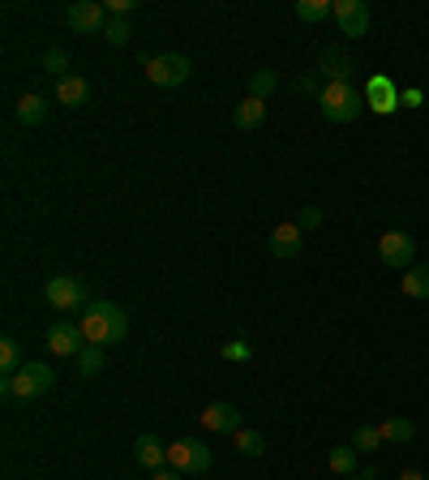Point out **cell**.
<instances>
[{
    "instance_id": "obj_28",
    "label": "cell",
    "mask_w": 429,
    "mask_h": 480,
    "mask_svg": "<svg viewBox=\"0 0 429 480\" xmlns=\"http://www.w3.org/2000/svg\"><path fill=\"white\" fill-rule=\"evenodd\" d=\"M103 39H108L112 48H125V43L134 39V26H129V18H112V22H108V31H103Z\"/></svg>"
},
{
    "instance_id": "obj_33",
    "label": "cell",
    "mask_w": 429,
    "mask_h": 480,
    "mask_svg": "<svg viewBox=\"0 0 429 480\" xmlns=\"http://www.w3.org/2000/svg\"><path fill=\"white\" fill-rule=\"evenodd\" d=\"M151 480H189V476H185V472H176V467H159Z\"/></svg>"
},
{
    "instance_id": "obj_9",
    "label": "cell",
    "mask_w": 429,
    "mask_h": 480,
    "mask_svg": "<svg viewBox=\"0 0 429 480\" xmlns=\"http://www.w3.org/2000/svg\"><path fill=\"white\" fill-rule=\"evenodd\" d=\"M335 22H339V35L348 39L370 35V4L365 0H335Z\"/></svg>"
},
{
    "instance_id": "obj_6",
    "label": "cell",
    "mask_w": 429,
    "mask_h": 480,
    "mask_svg": "<svg viewBox=\"0 0 429 480\" xmlns=\"http://www.w3.org/2000/svg\"><path fill=\"white\" fill-rule=\"evenodd\" d=\"M189 69H194V60L185 57V52H163V57H151L146 65V77L163 86V91H172V86H185L189 82Z\"/></svg>"
},
{
    "instance_id": "obj_7",
    "label": "cell",
    "mask_w": 429,
    "mask_h": 480,
    "mask_svg": "<svg viewBox=\"0 0 429 480\" xmlns=\"http://www.w3.org/2000/svg\"><path fill=\"white\" fill-rule=\"evenodd\" d=\"M65 22H69V31H78V35H103L108 31V9L99 4V0H74L69 9H65Z\"/></svg>"
},
{
    "instance_id": "obj_36",
    "label": "cell",
    "mask_w": 429,
    "mask_h": 480,
    "mask_svg": "<svg viewBox=\"0 0 429 480\" xmlns=\"http://www.w3.org/2000/svg\"><path fill=\"white\" fill-rule=\"evenodd\" d=\"M399 480H425V476H421V472H404V476H399Z\"/></svg>"
},
{
    "instance_id": "obj_26",
    "label": "cell",
    "mask_w": 429,
    "mask_h": 480,
    "mask_svg": "<svg viewBox=\"0 0 429 480\" xmlns=\"http://www.w3.org/2000/svg\"><path fill=\"white\" fill-rule=\"evenodd\" d=\"M22 365H26V361H22V347L13 344V339H0V378H13Z\"/></svg>"
},
{
    "instance_id": "obj_20",
    "label": "cell",
    "mask_w": 429,
    "mask_h": 480,
    "mask_svg": "<svg viewBox=\"0 0 429 480\" xmlns=\"http://www.w3.org/2000/svg\"><path fill=\"white\" fill-rule=\"evenodd\" d=\"M356 446H335L331 455H327V467H331L335 476H356Z\"/></svg>"
},
{
    "instance_id": "obj_19",
    "label": "cell",
    "mask_w": 429,
    "mask_h": 480,
    "mask_svg": "<svg viewBox=\"0 0 429 480\" xmlns=\"http://www.w3.org/2000/svg\"><path fill=\"white\" fill-rule=\"evenodd\" d=\"M18 120L22 125H43V120H48V99L43 95H22L18 99Z\"/></svg>"
},
{
    "instance_id": "obj_16",
    "label": "cell",
    "mask_w": 429,
    "mask_h": 480,
    "mask_svg": "<svg viewBox=\"0 0 429 480\" xmlns=\"http://www.w3.org/2000/svg\"><path fill=\"white\" fill-rule=\"evenodd\" d=\"M57 103L60 108H82V103H91V82L78 74L60 77L57 82Z\"/></svg>"
},
{
    "instance_id": "obj_29",
    "label": "cell",
    "mask_w": 429,
    "mask_h": 480,
    "mask_svg": "<svg viewBox=\"0 0 429 480\" xmlns=\"http://www.w3.org/2000/svg\"><path fill=\"white\" fill-rule=\"evenodd\" d=\"M43 69L57 74V82L60 77H69L65 74V69H69V52H65V48H48V52H43Z\"/></svg>"
},
{
    "instance_id": "obj_31",
    "label": "cell",
    "mask_w": 429,
    "mask_h": 480,
    "mask_svg": "<svg viewBox=\"0 0 429 480\" xmlns=\"http://www.w3.org/2000/svg\"><path fill=\"white\" fill-rule=\"evenodd\" d=\"M134 9H137V0H108V13H112V18H129Z\"/></svg>"
},
{
    "instance_id": "obj_24",
    "label": "cell",
    "mask_w": 429,
    "mask_h": 480,
    "mask_svg": "<svg viewBox=\"0 0 429 480\" xmlns=\"http://www.w3.org/2000/svg\"><path fill=\"white\" fill-rule=\"evenodd\" d=\"M352 446H356L361 455L378 450V446H382V429H378V424H356V429H352Z\"/></svg>"
},
{
    "instance_id": "obj_21",
    "label": "cell",
    "mask_w": 429,
    "mask_h": 480,
    "mask_svg": "<svg viewBox=\"0 0 429 480\" xmlns=\"http://www.w3.org/2000/svg\"><path fill=\"white\" fill-rule=\"evenodd\" d=\"M404 296H412V301H429V266L404 270Z\"/></svg>"
},
{
    "instance_id": "obj_3",
    "label": "cell",
    "mask_w": 429,
    "mask_h": 480,
    "mask_svg": "<svg viewBox=\"0 0 429 480\" xmlns=\"http://www.w3.org/2000/svg\"><path fill=\"white\" fill-rule=\"evenodd\" d=\"M52 382H57L52 365H43V361H26L13 378H0V390H4L9 399H39V395L52 390Z\"/></svg>"
},
{
    "instance_id": "obj_25",
    "label": "cell",
    "mask_w": 429,
    "mask_h": 480,
    "mask_svg": "<svg viewBox=\"0 0 429 480\" xmlns=\"http://www.w3.org/2000/svg\"><path fill=\"white\" fill-rule=\"evenodd\" d=\"M74 365H78V373L82 378H95L99 369H103V347H95V344H86L78 352V356H74Z\"/></svg>"
},
{
    "instance_id": "obj_12",
    "label": "cell",
    "mask_w": 429,
    "mask_h": 480,
    "mask_svg": "<svg viewBox=\"0 0 429 480\" xmlns=\"http://www.w3.org/2000/svg\"><path fill=\"white\" fill-rule=\"evenodd\" d=\"M82 347H86V335L74 322H57V327L48 330V352L52 356H78Z\"/></svg>"
},
{
    "instance_id": "obj_8",
    "label": "cell",
    "mask_w": 429,
    "mask_h": 480,
    "mask_svg": "<svg viewBox=\"0 0 429 480\" xmlns=\"http://www.w3.org/2000/svg\"><path fill=\"white\" fill-rule=\"evenodd\" d=\"M378 257L390 270H408L416 262V240H412L408 231H382L378 236Z\"/></svg>"
},
{
    "instance_id": "obj_35",
    "label": "cell",
    "mask_w": 429,
    "mask_h": 480,
    "mask_svg": "<svg viewBox=\"0 0 429 480\" xmlns=\"http://www.w3.org/2000/svg\"><path fill=\"white\" fill-rule=\"evenodd\" d=\"M296 86H301V91H305V95H313V91H318V95H322V86H318V82H313V77H301V82H296Z\"/></svg>"
},
{
    "instance_id": "obj_15",
    "label": "cell",
    "mask_w": 429,
    "mask_h": 480,
    "mask_svg": "<svg viewBox=\"0 0 429 480\" xmlns=\"http://www.w3.org/2000/svg\"><path fill=\"white\" fill-rule=\"evenodd\" d=\"M262 120H267V103H262V99H254V95H245L232 108V125L241 129V134H254Z\"/></svg>"
},
{
    "instance_id": "obj_5",
    "label": "cell",
    "mask_w": 429,
    "mask_h": 480,
    "mask_svg": "<svg viewBox=\"0 0 429 480\" xmlns=\"http://www.w3.org/2000/svg\"><path fill=\"white\" fill-rule=\"evenodd\" d=\"M168 467L185 472V476H202L211 467V446H202L197 438H176L168 446Z\"/></svg>"
},
{
    "instance_id": "obj_18",
    "label": "cell",
    "mask_w": 429,
    "mask_h": 480,
    "mask_svg": "<svg viewBox=\"0 0 429 480\" xmlns=\"http://www.w3.org/2000/svg\"><path fill=\"white\" fill-rule=\"evenodd\" d=\"M378 429H382V442H395V446H408L416 438V424L404 421V416H387Z\"/></svg>"
},
{
    "instance_id": "obj_32",
    "label": "cell",
    "mask_w": 429,
    "mask_h": 480,
    "mask_svg": "<svg viewBox=\"0 0 429 480\" xmlns=\"http://www.w3.org/2000/svg\"><path fill=\"white\" fill-rule=\"evenodd\" d=\"M223 361H250V347H245V344H228V347H223Z\"/></svg>"
},
{
    "instance_id": "obj_17",
    "label": "cell",
    "mask_w": 429,
    "mask_h": 480,
    "mask_svg": "<svg viewBox=\"0 0 429 480\" xmlns=\"http://www.w3.org/2000/svg\"><path fill=\"white\" fill-rule=\"evenodd\" d=\"M352 65H356V60H352L348 52H335V48H327V52L318 57V74L327 77V82H348Z\"/></svg>"
},
{
    "instance_id": "obj_30",
    "label": "cell",
    "mask_w": 429,
    "mask_h": 480,
    "mask_svg": "<svg viewBox=\"0 0 429 480\" xmlns=\"http://www.w3.org/2000/svg\"><path fill=\"white\" fill-rule=\"evenodd\" d=\"M296 228H301V231L322 228V211H318V206H305V211H301V223H296Z\"/></svg>"
},
{
    "instance_id": "obj_10",
    "label": "cell",
    "mask_w": 429,
    "mask_h": 480,
    "mask_svg": "<svg viewBox=\"0 0 429 480\" xmlns=\"http://www.w3.org/2000/svg\"><path fill=\"white\" fill-rule=\"evenodd\" d=\"M365 103H370L378 116H390L404 103V91H399L387 74H378V77H370V86H365Z\"/></svg>"
},
{
    "instance_id": "obj_13",
    "label": "cell",
    "mask_w": 429,
    "mask_h": 480,
    "mask_svg": "<svg viewBox=\"0 0 429 480\" xmlns=\"http://www.w3.org/2000/svg\"><path fill=\"white\" fill-rule=\"evenodd\" d=\"M301 240H305V231L296 228V223H279V228L267 236V249H271L275 257H296V253H301Z\"/></svg>"
},
{
    "instance_id": "obj_34",
    "label": "cell",
    "mask_w": 429,
    "mask_h": 480,
    "mask_svg": "<svg viewBox=\"0 0 429 480\" xmlns=\"http://www.w3.org/2000/svg\"><path fill=\"white\" fill-rule=\"evenodd\" d=\"M421 91H416V86H408V91H404V108H421Z\"/></svg>"
},
{
    "instance_id": "obj_4",
    "label": "cell",
    "mask_w": 429,
    "mask_h": 480,
    "mask_svg": "<svg viewBox=\"0 0 429 480\" xmlns=\"http://www.w3.org/2000/svg\"><path fill=\"white\" fill-rule=\"evenodd\" d=\"M43 296H48V305L60 309V313H69V309H82V313H86V309L95 305L78 275H57V279L43 288Z\"/></svg>"
},
{
    "instance_id": "obj_2",
    "label": "cell",
    "mask_w": 429,
    "mask_h": 480,
    "mask_svg": "<svg viewBox=\"0 0 429 480\" xmlns=\"http://www.w3.org/2000/svg\"><path fill=\"white\" fill-rule=\"evenodd\" d=\"M318 103H322V116H327L331 125H348V120H356L361 108H365V91H356L352 82H327Z\"/></svg>"
},
{
    "instance_id": "obj_22",
    "label": "cell",
    "mask_w": 429,
    "mask_h": 480,
    "mask_svg": "<svg viewBox=\"0 0 429 480\" xmlns=\"http://www.w3.org/2000/svg\"><path fill=\"white\" fill-rule=\"evenodd\" d=\"M232 446L241 450V455H250V459H262V455H267V438H262L258 429H241V433H232Z\"/></svg>"
},
{
    "instance_id": "obj_27",
    "label": "cell",
    "mask_w": 429,
    "mask_h": 480,
    "mask_svg": "<svg viewBox=\"0 0 429 480\" xmlns=\"http://www.w3.org/2000/svg\"><path fill=\"white\" fill-rule=\"evenodd\" d=\"M275 86H279V77H275V69H258V74L250 77V95L262 99V103H267V99L275 95Z\"/></svg>"
},
{
    "instance_id": "obj_11",
    "label": "cell",
    "mask_w": 429,
    "mask_h": 480,
    "mask_svg": "<svg viewBox=\"0 0 429 480\" xmlns=\"http://www.w3.org/2000/svg\"><path fill=\"white\" fill-rule=\"evenodd\" d=\"M197 421H202V429H206V433H228V438H232V433H241V412H236L232 404H223V399L202 407V416H197Z\"/></svg>"
},
{
    "instance_id": "obj_23",
    "label": "cell",
    "mask_w": 429,
    "mask_h": 480,
    "mask_svg": "<svg viewBox=\"0 0 429 480\" xmlns=\"http://www.w3.org/2000/svg\"><path fill=\"white\" fill-rule=\"evenodd\" d=\"M296 18H301V22H327V18H335V0H296Z\"/></svg>"
},
{
    "instance_id": "obj_14",
    "label": "cell",
    "mask_w": 429,
    "mask_h": 480,
    "mask_svg": "<svg viewBox=\"0 0 429 480\" xmlns=\"http://www.w3.org/2000/svg\"><path fill=\"white\" fill-rule=\"evenodd\" d=\"M134 459L142 463V467H151V472H159V467H168V446L159 442L155 433H142L134 442Z\"/></svg>"
},
{
    "instance_id": "obj_1",
    "label": "cell",
    "mask_w": 429,
    "mask_h": 480,
    "mask_svg": "<svg viewBox=\"0 0 429 480\" xmlns=\"http://www.w3.org/2000/svg\"><path fill=\"white\" fill-rule=\"evenodd\" d=\"M82 335H86V344L95 347H108V344H120L125 335H129V313L112 301H95V305L82 313Z\"/></svg>"
},
{
    "instance_id": "obj_37",
    "label": "cell",
    "mask_w": 429,
    "mask_h": 480,
    "mask_svg": "<svg viewBox=\"0 0 429 480\" xmlns=\"http://www.w3.org/2000/svg\"><path fill=\"white\" fill-rule=\"evenodd\" d=\"M344 480H361V476H344Z\"/></svg>"
}]
</instances>
